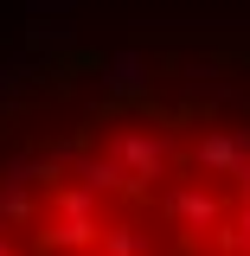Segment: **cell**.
<instances>
[{
    "instance_id": "cell-1",
    "label": "cell",
    "mask_w": 250,
    "mask_h": 256,
    "mask_svg": "<svg viewBox=\"0 0 250 256\" xmlns=\"http://www.w3.org/2000/svg\"><path fill=\"white\" fill-rule=\"evenodd\" d=\"M109 154L128 166L135 198L154 186V180H167V166H173V148H167L160 134H148V128H116V134H109Z\"/></svg>"
},
{
    "instance_id": "cell-2",
    "label": "cell",
    "mask_w": 250,
    "mask_h": 256,
    "mask_svg": "<svg viewBox=\"0 0 250 256\" xmlns=\"http://www.w3.org/2000/svg\"><path fill=\"white\" fill-rule=\"evenodd\" d=\"M192 160H199L205 173H218V180H237L250 166V128H205V134L192 141Z\"/></svg>"
},
{
    "instance_id": "cell-3",
    "label": "cell",
    "mask_w": 250,
    "mask_h": 256,
    "mask_svg": "<svg viewBox=\"0 0 250 256\" xmlns=\"http://www.w3.org/2000/svg\"><path fill=\"white\" fill-rule=\"evenodd\" d=\"M167 212H173V224H186V230H212V224H224V205L205 186H173Z\"/></svg>"
}]
</instances>
